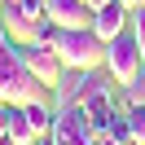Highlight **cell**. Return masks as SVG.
Listing matches in <instances>:
<instances>
[{"instance_id":"13","label":"cell","mask_w":145,"mask_h":145,"mask_svg":"<svg viewBox=\"0 0 145 145\" xmlns=\"http://www.w3.org/2000/svg\"><path fill=\"white\" fill-rule=\"evenodd\" d=\"M101 5H110V0H88V9H101Z\"/></svg>"},{"instance_id":"3","label":"cell","mask_w":145,"mask_h":145,"mask_svg":"<svg viewBox=\"0 0 145 145\" xmlns=\"http://www.w3.org/2000/svg\"><path fill=\"white\" fill-rule=\"evenodd\" d=\"M106 71H110V79H114L119 88H127V84H132L136 75L145 71V62H141V48H136V35H132V27H127V31H119V35L106 44Z\"/></svg>"},{"instance_id":"5","label":"cell","mask_w":145,"mask_h":145,"mask_svg":"<svg viewBox=\"0 0 145 145\" xmlns=\"http://www.w3.org/2000/svg\"><path fill=\"white\" fill-rule=\"evenodd\" d=\"M88 27H92V35H97V40H106V44H110L119 31L132 27V9H127L123 0H110V5H101V9H92V22H88Z\"/></svg>"},{"instance_id":"14","label":"cell","mask_w":145,"mask_h":145,"mask_svg":"<svg viewBox=\"0 0 145 145\" xmlns=\"http://www.w3.org/2000/svg\"><path fill=\"white\" fill-rule=\"evenodd\" d=\"M0 145H18V141H13V136H0Z\"/></svg>"},{"instance_id":"15","label":"cell","mask_w":145,"mask_h":145,"mask_svg":"<svg viewBox=\"0 0 145 145\" xmlns=\"http://www.w3.org/2000/svg\"><path fill=\"white\" fill-rule=\"evenodd\" d=\"M0 13H5V0H0Z\"/></svg>"},{"instance_id":"8","label":"cell","mask_w":145,"mask_h":145,"mask_svg":"<svg viewBox=\"0 0 145 145\" xmlns=\"http://www.w3.org/2000/svg\"><path fill=\"white\" fill-rule=\"evenodd\" d=\"M127 114V132H132V145H145V106H123Z\"/></svg>"},{"instance_id":"6","label":"cell","mask_w":145,"mask_h":145,"mask_svg":"<svg viewBox=\"0 0 145 145\" xmlns=\"http://www.w3.org/2000/svg\"><path fill=\"white\" fill-rule=\"evenodd\" d=\"M44 18L53 22V27H88L92 9H88V0H48Z\"/></svg>"},{"instance_id":"1","label":"cell","mask_w":145,"mask_h":145,"mask_svg":"<svg viewBox=\"0 0 145 145\" xmlns=\"http://www.w3.org/2000/svg\"><path fill=\"white\" fill-rule=\"evenodd\" d=\"M48 44H53L57 62L66 71H97V66H106V40L92 35V27H53Z\"/></svg>"},{"instance_id":"9","label":"cell","mask_w":145,"mask_h":145,"mask_svg":"<svg viewBox=\"0 0 145 145\" xmlns=\"http://www.w3.org/2000/svg\"><path fill=\"white\" fill-rule=\"evenodd\" d=\"M5 5H13L18 13H27V18H35V22L48 13V0H5Z\"/></svg>"},{"instance_id":"2","label":"cell","mask_w":145,"mask_h":145,"mask_svg":"<svg viewBox=\"0 0 145 145\" xmlns=\"http://www.w3.org/2000/svg\"><path fill=\"white\" fill-rule=\"evenodd\" d=\"M44 84L22 66L18 57V44H0V101H9V106H27V101L40 97Z\"/></svg>"},{"instance_id":"7","label":"cell","mask_w":145,"mask_h":145,"mask_svg":"<svg viewBox=\"0 0 145 145\" xmlns=\"http://www.w3.org/2000/svg\"><path fill=\"white\" fill-rule=\"evenodd\" d=\"M22 110H27V119H31V127H35L40 136H48V132H53V119H57V110H48V101H44V97H35V101H27V106H22Z\"/></svg>"},{"instance_id":"12","label":"cell","mask_w":145,"mask_h":145,"mask_svg":"<svg viewBox=\"0 0 145 145\" xmlns=\"http://www.w3.org/2000/svg\"><path fill=\"white\" fill-rule=\"evenodd\" d=\"M123 5H127V9H141V5H145V0H123Z\"/></svg>"},{"instance_id":"4","label":"cell","mask_w":145,"mask_h":145,"mask_svg":"<svg viewBox=\"0 0 145 145\" xmlns=\"http://www.w3.org/2000/svg\"><path fill=\"white\" fill-rule=\"evenodd\" d=\"M18 57H22V66H27L31 75H35L44 88H57L62 84V71L66 66L57 62V53H53V44H44V40H31V44H18Z\"/></svg>"},{"instance_id":"10","label":"cell","mask_w":145,"mask_h":145,"mask_svg":"<svg viewBox=\"0 0 145 145\" xmlns=\"http://www.w3.org/2000/svg\"><path fill=\"white\" fill-rule=\"evenodd\" d=\"M9 114H13V106L0 101V136H9Z\"/></svg>"},{"instance_id":"11","label":"cell","mask_w":145,"mask_h":145,"mask_svg":"<svg viewBox=\"0 0 145 145\" xmlns=\"http://www.w3.org/2000/svg\"><path fill=\"white\" fill-rule=\"evenodd\" d=\"M97 145H123V141H114V136H101V141Z\"/></svg>"}]
</instances>
